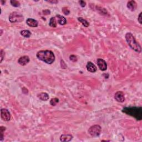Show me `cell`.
<instances>
[{
  "label": "cell",
  "mask_w": 142,
  "mask_h": 142,
  "mask_svg": "<svg viewBox=\"0 0 142 142\" xmlns=\"http://www.w3.org/2000/svg\"><path fill=\"white\" fill-rule=\"evenodd\" d=\"M122 112L135 118L137 120H141L142 119V108L141 107H124L122 109Z\"/></svg>",
  "instance_id": "obj_1"
},
{
  "label": "cell",
  "mask_w": 142,
  "mask_h": 142,
  "mask_svg": "<svg viewBox=\"0 0 142 142\" xmlns=\"http://www.w3.org/2000/svg\"><path fill=\"white\" fill-rule=\"evenodd\" d=\"M37 57L47 64H52L55 61V56L51 51H40L37 53Z\"/></svg>",
  "instance_id": "obj_2"
},
{
  "label": "cell",
  "mask_w": 142,
  "mask_h": 142,
  "mask_svg": "<svg viewBox=\"0 0 142 142\" xmlns=\"http://www.w3.org/2000/svg\"><path fill=\"white\" fill-rule=\"evenodd\" d=\"M125 39L128 44L129 46L134 51L140 53L141 51V48L138 43L136 42V39L134 37L133 35L130 33H127L125 34Z\"/></svg>",
  "instance_id": "obj_3"
},
{
  "label": "cell",
  "mask_w": 142,
  "mask_h": 142,
  "mask_svg": "<svg viewBox=\"0 0 142 142\" xmlns=\"http://www.w3.org/2000/svg\"><path fill=\"white\" fill-rule=\"evenodd\" d=\"M9 21L11 23L21 22L23 21L24 17L21 13L18 12H13L9 15Z\"/></svg>",
  "instance_id": "obj_4"
},
{
  "label": "cell",
  "mask_w": 142,
  "mask_h": 142,
  "mask_svg": "<svg viewBox=\"0 0 142 142\" xmlns=\"http://www.w3.org/2000/svg\"><path fill=\"white\" fill-rule=\"evenodd\" d=\"M102 128L100 125H94L88 129V133L93 137H96L101 134Z\"/></svg>",
  "instance_id": "obj_5"
},
{
  "label": "cell",
  "mask_w": 142,
  "mask_h": 142,
  "mask_svg": "<svg viewBox=\"0 0 142 142\" xmlns=\"http://www.w3.org/2000/svg\"><path fill=\"white\" fill-rule=\"evenodd\" d=\"M1 118L5 122H8L11 119V114L7 109L2 108L1 109Z\"/></svg>",
  "instance_id": "obj_6"
},
{
  "label": "cell",
  "mask_w": 142,
  "mask_h": 142,
  "mask_svg": "<svg viewBox=\"0 0 142 142\" xmlns=\"http://www.w3.org/2000/svg\"><path fill=\"white\" fill-rule=\"evenodd\" d=\"M97 63L99 68L102 71H105L107 69V64L106 62L104 60L98 58L97 60Z\"/></svg>",
  "instance_id": "obj_7"
},
{
  "label": "cell",
  "mask_w": 142,
  "mask_h": 142,
  "mask_svg": "<svg viewBox=\"0 0 142 142\" xmlns=\"http://www.w3.org/2000/svg\"><path fill=\"white\" fill-rule=\"evenodd\" d=\"M114 98L117 102L120 103L124 102L125 101L124 94L121 91H118V92L116 93L114 95Z\"/></svg>",
  "instance_id": "obj_8"
},
{
  "label": "cell",
  "mask_w": 142,
  "mask_h": 142,
  "mask_svg": "<svg viewBox=\"0 0 142 142\" xmlns=\"http://www.w3.org/2000/svg\"><path fill=\"white\" fill-rule=\"evenodd\" d=\"M29 62V58L27 56H24L20 57L18 60V63L21 66H25Z\"/></svg>",
  "instance_id": "obj_9"
},
{
  "label": "cell",
  "mask_w": 142,
  "mask_h": 142,
  "mask_svg": "<svg viewBox=\"0 0 142 142\" xmlns=\"http://www.w3.org/2000/svg\"><path fill=\"white\" fill-rule=\"evenodd\" d=\"M86 68L88 71H89L91 73H94L96 71H97V67H96L93 63L91 62H88L87 64Z\"/></svg>",
  "instance_id": "obj_10"
},
{
  "label": "cell",
  "mask_w": 142,
  "mask_h": 142,
  "mask_svg": "<svg viewBox=\"0 0 142 142\" xmlns=\"http://www.w3.org/2000/svg\"><path fill=\"white\" fill-rule=\"evenodd\" d=\"M26 23L27 24L28 26L31 27H36L38 25V21L36 20L32 19V18H28L26 20Z\"/></svg>",
  "instance_id": "obj_11"
},
{
  "label": "cell",
  "mask_w": 142,
  "mask_h": 142,
  "mask_svg": "<svg viewBox=\"0 0 142 142\" xmlns=\"http://www.w3.org/2000/svg\"><path fill=\"white\" fill-rule=\"evenodd\" d=\"M136 3L134 1H130L128 2L127 7L131 11H134L136 9Z\"/></svg>",
  "instance_id": "obj_12"
},
{
  "label": "cell",
  "mask_w": 142,
  "mask_h": 142,
  "mask_svg": "<svg viewBox=\"0 0 142 142\" xmlns=\"http://www.w3.org/2000/svg\"><path fill=\"white\" fill-rule=\"evenodd\" d=\"M56 17H57V21L60 25H65L67 23V20L65 17H63L62 16L60 15H56Z\"/></svg>",
  "instance_id": "obj_13"
},
{
  "label": "cell",
  "mask_w": 142,
  "mask_h": 142,
  "mask_svg": "<svg viewBox=\"0 0 142 142\" xmlns=\"http://www.w3.org/2000/svg\"><path fill=\"white\" fill-rule=\"evenodd\" d=\"M72 138L73 136L71 134H62L60 137V140L61 141H69L72 140Z\"/></svg>",
  "instance_id": "obj_14"
},
{
  "label": "cell",
  "mask_w": 142,
  "mask_h": 142,
  "mask_svg": "<svg viewBox=\"0 0 142 142\" xmlns=\"http://www.w3.org/2000/svg\"><path fill=\"white\" fill-rule=\"evenodd\" d=\"M37 97L39 99L43 101H46L49 99V96L47 93L45 92H42L39 93L37 95Z\"/></svg>",
  "instance_id": "obj_15"
},
{
  "label": "cell",
  "mask_w": 142,
  "mask_h": 142,
  "mask_svg": "<svg viewBox=\"0 0 142 142\" xmlns=\"http://www.w3.org/2000/svg\"><path fill=\"white\" fill-rule=\"evenodd\" d=\"M21 34L25 38H29L31 36V32L29 30H23L21 31Z\"/></svg>",
  "instance_id": "obj_16"
},
{
  "label": "cell",
  "mask_w": 142,
  "mask_h": 142,
  "mask_svg": "<svg viewBox=\"0 0 142 142\" xmlns=\"http://www.w3.org/2000/svg\"><path fill=\"white\" fill-rule=\"evenodd\" d=\"M49 25L52 27L56 28L57 27V21L56 20V17H51L50 20Z\"/></svg>",
  "instance_id": "obj_17"
},
{
  "label": "cell",
  "mask_w": 142,
  "mask_h": 142,
  "mask_svg": "<svg viewBox=\"0 0 142 142\" xmlns=\"http://www.w3.org/2000/svg\"><path fill=\"white\" fill-rule=\"evenodd\" d=\"M78 20L80 22H81L83 26H84L85 27H88L89 25V23L88 22V21L83 19L82 17H78Z\"/></svg>",
  "instance_id": "obj_18"
},
{
  "label": "cell",
  "mask_w": 142,
  "mask_h": 142,
  "mask_svg": "<svg viewBox=\"0 0 142 142\" xmlns=\"http://www.w3.org/2000/svg\"><path fill=\"white\" fill-rule=\"evenodd\" d=\"M59 102V100L57 98H53L51 99V100L50 101V104L52 106H55Z\"/></svg>",
  "instance_id": "obj_19"
},
{
  "label": "cell",
  "mask_w": 142,
  "mask_h": 142,
  "mask_svg": "<svg viewBox=\"0 0 142 142\" xmlns=\"http://www.w3.org/2000/svg\"><path fill=\"white\" fill-rule=\"evenodd\" d=\"M5 130H6V128L5 127H2V126H1V127H0V133H1V138H0V140L1 141L3 140L4 139V132Z\"/></svg>",
  "instance_id": "obj_20"
},
{
  "label": "cell",
  "mask_w": 142,
  "mask_h": 142,
  "mask_svg": "<svg viewBox=\"0 0 142 142\" xmlns=\"http://www.w3.org/2000/svg\"><path fill=\"white\" fill-rule=\"evenodd\" d=\"M11 4L12 5V6H13V7H19L20 6V2H18L17 1H15V0H12V1H10Z\"/></svg>",
  "instance_id": "obj_21"
},
{
  "label": "cell",
  "mask_w": 142,
  "mask_h": 142,
  "mask_svg": "<svg viewBox=\"0 0 142 142\" xmlns=\"http://www.w3.org/2000/svg\"><path fill=\"white\" fill-rule=\"evenodd\" d=\"M69 60L73 62H76L78 60V59L77 56H76L75 55H71L70 56V57H69Z\"/></svg>",
  "instance_id": "obj_22"
},
{
  "label": "cell",
  "mask_w": 142,
  "mask_h": 142,
  "mask_svg": "<svg viewBox=\"0 0 142 142\" xmlns=\"http://www.w3.org/2000/svg\"><path fill=\"white\" fill-rule=\"evenodd\" d=\"M62 12L64 13V14L66 15H68L69 14V13H70V11H69V10L67 9V7H63L62 9Z\"/></svg>",
  "instance_id": "obj_23"
},
{
  "label": "cell",
  "mask_w": 142,
  "mask_h": 142,
  "mask_svg": "<svg viewBox=\"0 0 142 142\" xmlns=\"http://www.w3.org/2000/svg\"><path fill=\"white\" fill-rule=\"evenodd\" d=\"M0 56H1V62H2V61H3V60H4V58H5V52L2 50H1V52H0Z\"/></svg>",
  "instance_id": "obj_24"
},
{
  "label": "cell",
  "mask_w": 142,
  "mask_h": 142,
  "mask_svg": "<svg viewBox=\"0 0 142 142\" xmlns=\"http://www.w3.org/2000/svg\"><path fill=\"white\" fill-rule=\"evenodd\" d=\"M79 3L80 4V6L82 7H84L85 6V5H86V2H84V1H79Z\"/></svg>",
  "instance_id": "obj_25"
},
{
  "label": "cell",
  "mask_w": 142,
  "mask_h": 142,
  "mask_svg": "<svg viewBox=\"0 0 142 142\" xmlns=\"http://www.w3.org/2000/svg\"><path fill=\"white\" fill-rule=\"evenodd\" d=\"M141 12L140 13V14L139 15V16H138V20L139 21V22L140 23V24H141Z\"/></svg>",
  "instance_id": "obj_26"
},
{
  "label": "cell",
  "mask_w": 142,
  "mask_h": 142,
  "mask_svg": "<svg viewBox=\"0 0 142 142\" xmlns=\"http://www.w3.org/2000/svg\"><path fill=\"white\" fill-rule=\"evenodd\" d=\"M47 2H50V3H52V4H57L58 3V1H47Z\"/></svg>",
  "instance_id": "obj_27"
}]
</instances>
